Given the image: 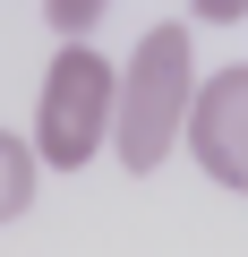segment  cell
<instances>
[{
    "mask_svg": "<svg viewBox=\"0 0 248 257\" xmlns=\"http://www.w3.org/2000/svg\"><path fill=\"white\" fill-rule=\"evenodd\" d=\"M188 94H197V52H188V26H154L129 69H111V138H120V172H154L188 120Z\"/></svg>",
    "mask_w": 248,
    "mask_h": 257,
    "instance_id": "6da1fadb",
    "label": "cell"
},
{
    "mask_svg": "<svg viewBox=\"0 0 248 257\" xmlns=\"http://www.w3.org/2000/svg\"><path fill=\"white\" fill-rule=\"evenodd\" d=\"M35 163H52V172H86L103 146H111V60L103 52H86V43H69L60 60H52V77H43V94H35Z\"/></svg>",
    "mask_w": 248,
    "mask_h": 257,
    "instance_id": "7a4b0ae2",
    "label": "cell"
},
{
    "mask_svg": "<svg viewBox=\"0 0 248 257\" xmlns=\"http://www.w3.org/2000/svg\"><path fill=\"white\" fill-rule=\"evenodd\" d=\"M180 138H188V155H197V172H205L214 189L248 197V60H231V69L197 77Z\"/></svg>",
    "mask_w": 248,
    "mask_h": 257,
    "instance_id": "3957f363",
    "label": "cell"
},
{
    "mask_svg": "<svg viewBox=\"0 0 248 257\" xmlns=\"http://www.w3.org/2000/svg\"><path fill=\"white\" fill-rule=\"evenodd\" d=\"M35 146L18 138V128H0V223H18L26 206H35Z\"/></svg>",
    "mask_w": 248,
    "mask_h": 257,
    "instance_id": "277c9868",
    "label": "cell"
},
{
    "mask_svg": "<svg viewBox=\"0 0 248 257\" xmlns=\"http://www.w3.org/2000/svg\"><path fill=\"white\" fill-rule=\"evenodd\" d=\"M103 9H111V0H43V18H52L60 35H86V26H103Z\"/></svg>",
    "mask_w": 248,
    "mask_h": 257,
    "instance_id": "5b68a950",
    "label": "cell"
},
{
    "mask_svg": "<svg viewBox=\"0 0 248 257\" xmlns=\"http://www.w3.org/2000/svg\"><path fill=\"white\" fill-rule=\"evenodd\" d=\"M188 9H197L205 26H239V18H248V0H188Z\"/></svg>",
    "mask_w": 248,
    "mask_h": 257,
    "instance_id": "8992f818",
    "label": "cell"
}]
</instances>
